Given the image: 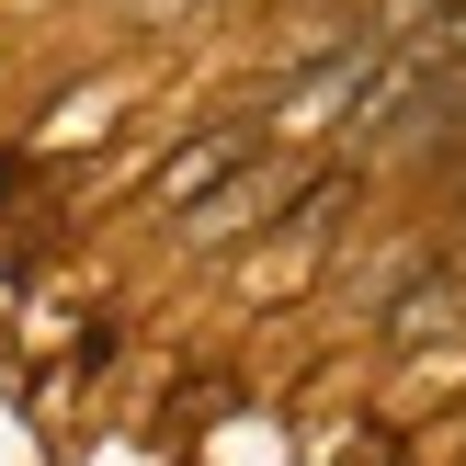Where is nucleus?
Listing matches in <instances>:
<instances>
[{"mask_svg": "<svg viewBox=\"0 0 466 466\" xmlns=\"http://www.w3.org/2000/svg\"><path fill=\"white\" fill-rule=\"evenodd\" d=\"M285 194H296L285 171H228L217 194H205L194 217H182V239H205V250H228V239H262V228L285 217Z\"/></svg>", "mask_w": 466, "mask_h": 466, "instance_id": "f03ea898", "label": "nucleus"}, {"mask_svg": "<svg viewBox=\"0 0 466 466\" xmlns=\"http://www.w3.org/2000/svg\"><path fill=\"white\" fill-rule=\"evenodd\" d=\"M364 91H376V46H341V57H319L308 80L285 91V114H273V126H285V137H330V126H353Z\"/></svg>", "mask_w": 466, "mask_h": 466, "instance_id": "f257e3e1", "label": "nucleus"}, {"mask_svg": "<svg viewBox=\"0 0 466 466\" xmlns=\"http://www.w3.org/2000/svg\"><path fill=\"white\" fill-rule=\"evenodd\" d=\"M228 171H250V137H239V126H217V137H194V148H171V159L148 171V205H159V217H194Z\"/></svg>", "mask_w": 466, "mask_h": 466, "instance_id": "7ed1b4c3", "label": "nucleus"}, {"mask_svg": "<svg viewBox=\"0 0 466 466\" xmlns=\"http://www.w3.org/2000/svg\"><path fill=\"white\" fill-rule=\"evenodd\" d=\"M466 0H364V35L353 46H376V57H399V46H421L432 23H455Z\"/></svg>", "mask_w": 466, "mask_h": 466, "instance_id": "20e7f679", "label": "nucleus"}]
</instances>
